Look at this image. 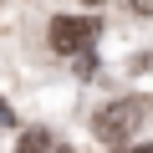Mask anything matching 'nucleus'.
<instances>
[{"instance_id": "obj_1", "label": "nucleus", "mask_w": 153, "mask_h": 153, "mask_svg": "<svg viewBox=\"0 0 153 153\" xmlns=\"http://www.w3.org/2000/svg\"><path fill=\"white\" fill-rule=\"evenodd\" d=\"M143 117H148V102H143V97H117V102H107V107L92 117V128H97L102 143H128V138L143 128Z\"/></svg>"}, {"instance_id": "obj_2", "label": "nucleus", "mask_w": 153, "mask_h": 153, "mask_svg": "<svg viewBox=\"0 0 153 153\" xmlns=\"http://www.w3.org/2000/svg\"><path fill=\"white\" fill-rule=\"evenodd\" d=\"M92 41H97V21H87V16H56L51 21V51H61V56H82Z\"/></svg>"}, {"instance_id": "obj_3", "label": "nucleus", "mask_w": 153, "mask_h": 153, "mask_svg": "<svg viewBox=\"0 0 153 153\" xmlns=\"http://www.w3.org/2000/svg\"><path fill=\"white\" fill-rule=\"evenodd\" d=\"M51 148H56V138H51L46 128H26L21 143H16V153H51Z\"/></svg>"}, {"instance_id": "obj_4", "label": "nucleus", "mask_w": 153, "mask_h": 153, "mask_svg": "<svg viewBox=\"0 0 153 153\" xmlns=\"http://www.w3.org/2000/svg\"><path fill=\"white\" fill-rule=\"evenodd\" d=\"M133 10L138 16H153V0H133Z\"/></svg>"}, {"instance_id": "obj_5", "label": "nucleus", "mask_w": 153, "mask_h": 153, "mask_svg": "<svg viewBox=\"0 0 153 153\" xmlns=\"http://www.w3.org/2000/svg\"><path fill=\"white\" fill-rule=\"evenodd\" d=\"M51 153H71V148H51Z\"/></svg>"}, {"instance_id": "obj_6", "label": "nucleus", "mask_w": 153, "mask_h": 153, "mask_svg": "<svg viewBox=\"0 0 153 153\" xmlns=\"http://www.w3.org/2000/svg\"><path fill=\"white\" fill-rule=\"evenodd\" d=\"M87 5H102V0H87Z\"/></svg>"}]
</instances>
